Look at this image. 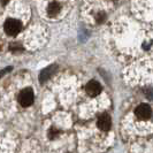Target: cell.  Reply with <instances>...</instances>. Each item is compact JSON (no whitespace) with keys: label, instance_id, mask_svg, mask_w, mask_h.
<instances>
[{"label":"cell","instance_id":"obj_1","mask_svg":"<svg viewBox=\"0 0 153 153\" xmlns=\"http://www.w3.org/2000/svg\"><path fill=\"white\" fill-rule=\"evenodd\" d=\"M4 29H5V32L9 35V36H15L17 35L21 29H22V24L19 20L16 19H8L7 21L5 22V25H4Z\"/></svg>","mask_w":153,"mask_h":153},{"label":"cell","instance_id":"obj_2","mask_svg":"<svg viewBox=\"0 0 153 153\" xmlns=\"http://www.w3.org/2000/svg\"><path fill=\"white\" fill-rule=\"evenodd\" d=\"M19 102L22 107H29L33 102V91L30 88L23 89L19 94Z\"/></svg>","mask_w":153,"mask_h":153},{"label":"cell","instance_id":"obj_3","mask_svg":"<svg viewBox=\"0 0 153 153\" xmlns=\"http://www.w3.org/2000/svg\"><path fill=\"white\" fill-rule=\"evenodd\" d=\"M136 116H137L138 119H140V120H147L151 114H152V112H151V108L149 105H146V104H142V105H139L137 108H136Z\"/></svg>","mask_w":153,"mask_h":153},{"label":"cell","instance_id":"obj_4","mask_svg":"<svg viewBox=\"0 0 153 153\" xmlns=\"http://www.w3.org/2000/svg\"><path fill=\"white\" fill-rule=\"evenodd\" d=\"M85 91L86 93L89 94V96H91V97H96V96H98L101 91V86L98 82H96V81H90L86 86H85Z\"/></svg>","mask_w":153,"mask_h":153},{"label":"cell","instance_id":"obj_5","mask_svg":"<svg viewBox=\"0 0 153 153\" xmlns=\"http://www.w3.org/2000/svg\"><path fill=\"white\" fill-rule=\"evenodd\" d=\"M111 124H112V121H111L109 115H107V114L100 115L99 119H98V127H99L100 130H102V131L109 130Z\"/></svg>","mask_w":153,"mask_h":153},{"label":"cell","instance_id":"obj_6","mask_svg":"<svg viewBox=\"0 0 153 153\" xmlns=\"http://www.w3.org/2000/svg\"><path fill=\"white\" fill-rule=\"evenodd\" d=\"M55 70H56V66H54V65H52V66H50V67H47V68L44 69V70L40 73V75H39V81H40V83L46 82V81L55 73Z\"/></svg>","mask_w":153,"mask_h":153},{"label":"cell","instance_id":"obj_7","mask_svg":"<svg viewBox=\"0 0 153 153\" xmlns=\"http://www.w3.org/2000/svg\"><path fill=\"white\" fill-rule=\"evenodd\" d=\"M60 9H61V6L58 2H51L47 7V14L51 17H54L60 13Z\"/></svg>","mask_w":153,"mask_h":153},{"label":"cell","instance_id":"obj_8","mask_svg":"<svg viewBox=\"0 0 153 153\" xmlns=\"http://www.w3.org/2000/svg\"><path fill=\"white\" fill-rule=\"evenodd\" d=\"M10 50L13 52H19V51H22V46H20L17 43H14L13 45L10 46Z\"/></svg>","mask_w":153,"mask_h":153},{"label":"cell","instance_id":"obj_9","mask_svg":"<svg viewBox=\"0 0 153 153\" xmlns=\"http://www.w3.org/2000/svg\"><path fill=\"white\" fill-rule=\"evenodd\" d=\"M58 134H59V130H56L55 128H52L51 130L48 131V137H50V138H51V139H52V138L55 137V136H56Z\"/></svg>","mask_w":153,"mask_h":153},{"label":"cell","instance_id":"obj_10","mask_svg":"<svg viewBox=\"0 0 153 153\" xmlns=\"http://www.w3.org/2000/svg\"><path fill=\"white\" fill-rule=\"evenodd\" d=\"M105 19H106V14H105V13H99V14L97 15V21H98V22L104 21Z\"/></svg>","mask_w":153,"mask_h":153},{"label":"cell","instance_id":"obj_11","mask_svg":"<svg viewBox=\"0 0 153 153\" xmlns=\"http://www.w3.org/2000/svg\"><path fill=\"white\" fill-rule=\"evenodd\" d=\"M8 70H12V67H9V68H6V69H4V70H1L0 71V77H2L6 73H7Z\"/></svg>","mask_w":153,"mask_h":153},{"label":"cell","instance_id":"obj_12","mask_svg":"<svg viewBox=\"0 0 153 153\" xmlns=\"http://www.w3.org/2000/svg\"><path fill=\"white\" fill-rule=\"evenodd\" d=\"M0 2H1L2 6H6L8 2H9V0H0Z\"/></svg>","mask_w":153,"mask_h":153}]
</instances>
